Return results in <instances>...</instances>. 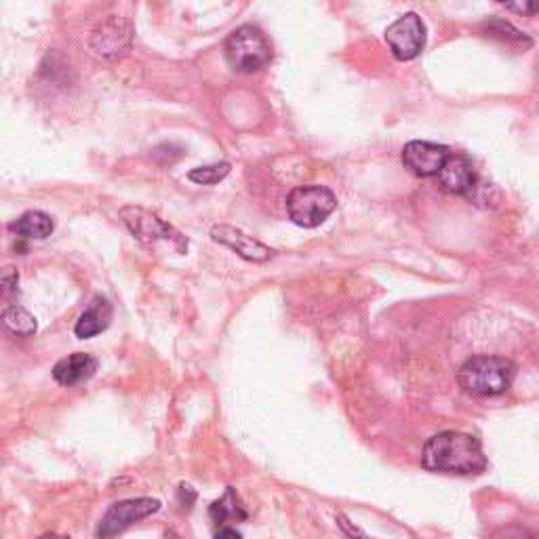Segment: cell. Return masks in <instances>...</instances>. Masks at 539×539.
I'll use <instances>...</instances> for the list:
<instances>
[{"mask_svg":"<svg viewBox=\"0 0 539 539\" xmlns=\"http://www.w3.org/2000/svg\"><path fill=\"white\" fill-rule=\"evenodd\" d=\"M17 283H19V276L15 272L3 276V295H5V299H9L11 293H17Z\"/></svg>","mask_w":539,"mask_h":539,"instance_id":"obj_20","label":"cell"},{"mask_svg":"<svg viewBox=\"0 0 539 539\" xmlns=\"http://www.w3.org/2000/svg\"><path fill=\"white\" fill-rule=\"evenodd\" d=\"M438 188L447 194L468 196L476 188V171L466 154H449L445 167L436 175Z\"/></svg>","mask_w":539,"mask_h":539,"instance_id":"obj_9","label":"cell"},{"mask_svg":"<svg viewBox=\"0 0 539 539\" xmlns=\"http://www.w3.org/2000/svg\"><path fill=\"white\" fill-rule=\"evenodd\" d=\"M506 9H510V11H518V13H537V11H539V3H527V5H506Z\"/></svg>","mask_w":539,"mask_h":539,"instance_id":"obj_22","label":"cell"},{"mask_svg":"<svg viewBox=\"0 0 539 539\" xmlns=\"http://www.w3.org/2000/svg\"><path fill=\"white\" fill-rule=\"evenodd\" d=\"M386 43L398 62H411L426 47V26L417 13L398 17L386 30Z\"/></svg>","mask_w":539,"mask_h":539,"instance_id":"obj_6","label":"cell"},{"mask_svg":"<svg viewBox=\"0 0 539 539\" xmlns=\"http://www.w3.org/2000/svg\"><path fill=\"white\" fill-rule=\"evenodd\" d=\"M215 539H243V535L232 527H224L215 533Z\"/></svg>","mask_w":539,"mask_h":539,"instance_id":"obj_21","label":"cell"},{"mask_svg":"<svg viewBox=\"0 0 539 539\" xmlns=\"http://www.w3.org/2000/svg\"><path fill=\"white\" fill-rule=\"evenodd\" d=\"M487 464L478 438L455 430L434 434L422 451V466L436 474H481L487 470Z\"/></svg>","mask_w":539,"mask_h":539,"instance_id":"obj_1","label":"cell"},{"mask_svg":"<svg viewBox=\"0 0 539 539\" xmlns=\"http://www.w3.org/2000/svg\"><path fill=\"white\" fill-rule=\"evenodd\" d=\"M211 238L215 243L224 245L228 249H232L236 255H241L247 262H255V264H264L272 257V249H268L266 245H262L255 238L247 236L245 232L236 230L232 226H213L211 230Z\"/></svg>","mask_w":539,"mask_h":539,"instance_id":"obj_10","label":"cell"},{"mask_svg":"<svg viewBox=\"0 0 539 539\" xmlns=\"http://www.w3.org/2000/svg\"><path fill=\"white\" fill-rule=\"evenodd\" d=\"M337 198L325 186H299L287 196L289 219L299 228H316L335 211Z\"/></svg>","mask_w":539,"mask_h":539,"instance_id":"obj_4","label":"cell"},{"mask_svg":"<svg viewBox=\"0 0 539 539\" xmlns=\"http://www.w3.org/2000/svg\"><path fill=\"white\" fill-rule=\"evenodd\" d=\"M3 323H5V329L17 337H32L38 329L36 318L26 308L17 304L5 308Z\"/></svg>","mask_w":539,"mask_h":539,"instance_id":"obj_16","label":"cell"},{"mask_svg":"<svg viewBox=\"0 0 539 539\" xmlns=\"http://www.w3.org/2000/svg\"><path fill=\"white\" fill-rule=\"evenodd\" d=\"M449 148L432 142H409L403 148V165L417 177H436L445 167Z\"/></svg>","mask_w":539,"mask_h":539,"instance_id":"obj_8","label":"cell"},{"mask_svg":"<svg viewBox=\"0 0 539 539\" xmlns=\"http://www.w3.org/2000/svg\"><path fill=\"white\" fill-rule=\"evenodd\" d=\"M97 371V358L85 352H74L53 367V379L62 386H76L91 379Z\"/></svg>","mask_w":539,"mask_h":539,"instance_id":"obj_12","label":"cell"},{"mask_svg":"<svg viewBox=\"0 0 539 539\" xmlns=\"http://www.w3.org/2000/svg\"><path fill=\"white\" fill-rule=\"evenodd\" d=\"M516 367L504 356H472L457 371V382L468 394L478 398L499 396L510 390Z\"/></svg>","mask_w":539,"mask_h":539,"instance_id":"obj_2","label":"cell"},{"mask_svg":"<svg viewBox=\"0 0 539 539\" xmlns=\"http://www.w3.org/2000/svg\"><path fill=\"white\" fill-rule=\"evenodd\" d=\"M38 539H70V537H64V535H57V533H45L41 535Z\"/></svg>","mask_w":539,"mask_h":539,"instance_id":"obj_23","label":"cell"},{"mask_svg":"<svg viewBox=\"0 0 539 539\" xmlns=\"http://www.w3.org/2000/svg\"><path fill=\"white\" fill-rule=\"evenodd\" d=\"M337 521H339V527H342V529L346 531V535H348V537H352V539H369L367 535H363V533H361V529H356L354 525H350V521H348L346 516H339Z\"/></svg>","mask_w":539,"mask_h":539,"instance_id":"obj_19","label":"cell"},{"mask_svg":"<svg viewBox=\"0 0 539 539\" xmlns=\"http://www.w3.org/2000/svg\"><path fill=\"white\" fill-rule=\"evenodd\" d=\"M131 41V30L121 22V19L110 17L108 22L99 24L97 30L91 36V47L95 53L104 57H116L121 55Z\"/></svg>","mask_w":539,"mask_h":539,"instance_id":"obj_11","label":"cell"},{"mask_svg":"<svg viewBox=\"0 0 539 539\" xmlns=\"http://www.w3.org/2000/svg\"><path fill=\"white\" fill-rule=\"evenodd\" d=\"M487 36L506 41V45H523V49L531 47V38H527L521 30H516L512 24L502 22V19H493L487 24Z\"/></svg>","mask_w":539,"mask_h":539,"instance_id":"obj_17","label":"cell"},{"mask_svg":"<svg viewBox=\"0 0 539 539\" xmlns=\"http://www.w3.org/2000/svg\"><path fill=\"white\" fill-rule=\"evenodd\" d=\"M121 217L139 243L150 245L154 241H173L179 251L188 249V241L182 234L142 207H125L121 209Z\"/></svg>","mask_w":539,"mask_h":539,"instance_id":"obj_7","label":"cell"},{"mask_svg":"<svg viewBox=\"0 0 539 539\" xmlns=\"http://www.w3.org/2000/svg\"><path fill=\"white\" fill-rule=\"evenodd\" d=\"M11 230L26 241H45L55 230L51 215L43 211H26L17 222L11 224Z\"/></svg>","mask_w":539,"mask_h":539,"instance_id":"obj_14","label":"cell"},{"mask_svg":"<svg viewBox=\"0 0 539 539\" xmlns=\"http://www.w3.org/2000/svg\"><path fill=\"white\" fill-rule=\"evenodd\" d=\"M110 321H112V306L106 297L97 295L91 299L87 310L78 316L74 333L78 339H89L106 331L110 327Z\"/></svg>","mask_w":539,"mask_h":539,"instance_id":"obj_13","label":"cell"},{"mask_svg":"<svg viewBox=\"0 0 539 539\" xmlns=\"http://www.w3.org/2000/svg\"><path fill=\"white\" fill-rule=\"evenodd\" d=\"M209 514L217 525H224L228 521H247L249 518V512L243 504V499L238 497L236 489H232V487H228L226 493L219 497L217 502L211 504Z\"/></svg>","mask_w":539,"mask_h":539,"instance_id":"obj_15","label":"cell"},{"mask_svg":"<svg viewBox=\"0 0 539 539\" xmlns=\"http://www.w3.org/2000/svg\"><path fill=\"white\" fill-rule=\"evenodd\" d=\"M163 508V504L154 497H135V499H123V502H116L110 506V510L104 514L102 521H99L97 535L99 537H114L118 533H123L131 525L144 521V518L156 514Z\"/></svg>","mask_w":539,"mask_h":539,"instance_id":"obj_5","label":"cell"},{"mask_svg":"<svg viewBox=\"0 0 539 539\" xmlns=\"http://www.w3.org/2000/svg\"><path fill=\"white\" fill-rule=\"evenodd\" d=\"M226 62L234 72L251 74L262 70L270 64L272 59V45L266 34L257 26L245 24L236 28L224 45Z\"/></svg>","mask_w":539,"mask_h":539,"instance_id":"obj_3","label":"cell"},{"mask_svg":"<svg viewBox=\"0 0 539 539\" xmlns=\"http://www.w3.org/2000/svg\"><path fill=\"white\" fill-rule=\"evenodd\" d=\"M232 165L230 163H217V165H209V167H196L188 173V179L194 184L201 186H215L222 182L224 177H228Z\"/></svg>","mask_w":539,"mask_h":539,"instance_id":"obj_18","label":"cell"}]
</instances>
